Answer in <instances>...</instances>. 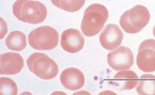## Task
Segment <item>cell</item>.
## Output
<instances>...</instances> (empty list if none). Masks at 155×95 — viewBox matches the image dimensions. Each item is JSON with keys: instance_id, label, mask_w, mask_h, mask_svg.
I'll list each match as a JSON object with an SVG mask.
<instances>
[{"instance_id": "9", "label": "cell", "mask_w": 155, "mask_h": 95, "mask_svg": "<svg viewBox=\"0 0 155 95\" xmlns=\"http://www.w3.org/2000/svg\"><path fill=\"white\" fill-rule=\"evenodd\" d=\"M60 83L64 88L70 91H76L83 87L85 76L81 71L76 67L66 68L60 74Z\"/></svg>"}, {"instance_id": "4", "label": "cell", "mask_w": 155, "mask_h": 95, "mask_svg": "<svg viewBox=\"0 0 155 95\" xmlns=\"http://www.w3.org/2000/svg\"><path fill=\"white\" fill-rule=\"evenodd\" d=\"M107 62L113 70H128L134 64V55L130 48L119 46L108 54Z\"/></svg>"}, {"instance_id": "5", "label": "cell", "mask_w": 155, "mask_h": 95, "mask_svg": "<svg viewBox=\"0 0 155 95\" xmlns=\"http://www.w3.org/2000/svg\"><path fill=\"white\" fill-rule=\"evenodd\" d=\"M22 22L31 25L42 23L48 16L47 7L42 3L33 0H27L22 8Z\"/></svg>"}, {"instance_id": "20", "label": "cell", "mask_w": 155, "mask_h": 95, "mask_svg": "<svg viewBox=\"0 0 155 95\" xmlns=\"http://www.w3.org/2000/svg\"><path fill=\"white\" fill-rule=\"evenodd\" d=\"M0 25H1V35H0V38L3 39V38L6 35V34L8 32V25H7V23L4 21V20L3 18L0 19Z\"/></svg>"}, {"instance_id": "6", "label": "cell", "mask_w": 155, "mask_h": 95, "mask_svg": "<svg viewBox=\"0 0 155 95\" xmlns=\"http://www.w3.org/2000/svg\"><path fill=\"white\" fill-rule=\"evenodd\" d=\"M124 38L121 29L114 24L105 26L99 35V42L104 49L114 51L120 46Z\"/></svg>"}, {"instance_id": "18", "label": "cell", "mask_w": 155, "mask_h": 95, "mask_svg": "<svg viewBox=\"0 0 155 95\" xmlns=\"http://www.w3.org/2000/svg\"><path fill=\"white\" fill-rule=\"evenodd\" d=\"M27 0H16L14 4H13V14L16 18L18 20L22 21V15H21V12H22V8L23 5Z\"/></svg>"}, {"instance_id": "19", "label": "cell", "mask_w": 155, "mask_h": 95, "mask_svg": "<svg viewBox=\"0 0 155 95\" xmlns=\"http://www.w3.org/2000/svg\"><path fill=\"white\" fill-rule=\"evenodd\" d=\"M143 48H151V49L155 50V40H153V39L145 40L144 41L140 44L138 50L143 49Z\"/></svg>"}, {"instance_id": "13", "label": "cell", "mask_w": 155, "mask_h": 95, "mask_svg": "<svg viewBox=\"0 0 155 95\" xmlns=\"http://www.w3.org/2000/svg\"><path fill=\"white\" fill-rule=\"evenodd\" d=\"M6 46L11 51H21L27 46L26 36L23 32L15 30L8 34L5 41Z\"/></svg>"}, {"instance_id": "17", "label": "cell", "mask_w": 155, "mask_h": 95, "mask_svg": "<svg viewBox=\"0 0 155 95\" xmlns=\"http://www.w3.org/2000/svg\"><path fill=\"white\" fill-rule=\"evenodd\" d=\"M120 27L122 28V29L128 34H137L139 33L142 29H137L134 27L133 25H131L130 21V18H129V10H126V12L124 13L120 16Z\"/></svg>"}, {"instance_id": "12", "label": "cell", "mask_w": 155, "mask_h": 95, "mask_svg": "<svg viewBox=\"0 0 155 95\" xmlns=\"http://www.w3.org/2000/svg\"><path fill=\"white\" fill-rule=\"evenodd\" d=\"M137 65L143 72H155V50L143 48L138 50L137 56Z\"/></svg>"}, {"instance_id": "11", "label": "cell", "mask_w": 155, "mask_h": 95, "mask_svg": "<svg viewBox=\"0 0 155 95\" xmlns=\"http://www.w3.org/2000/svg\"><path fill=\"white\" fill-rule=\"evenodd\" d=\"M129 18L134 27L143 29L150 21V13L145 6L138 4L129 10Z\"/></svg>"}, {"instance_id": "22", "label": "cell", "mask_w": 155, "mask_h": 95, "mask_svg": "<svg viewBox=\"0 0 155 95\" xmlns=\"http://www.w3.org/2000/svg\"><path fill=\"white\" fill-rule=\"evenodd\" d=\"M74 94H90V93L87 91H78L75 92Z\"/></svg>"}, {"instance_id": "15", "label": "cell", "mask_w": 155, "mask_h": 95, "mask_svg": "<svg viewBox=\"0 0 155 95\" xmlns=\"http://www.w3.org/2000/svg\"><path fill=\"white\" fill-rule=\"evenodd\" d=\"M18 93V87L15 81L8 78L2 77L0 78V94H13Z\"/></svg>"}, {"instance_id": "3", "label": "cell", "mask_w": 155, "mask_h": 95, "mask_svg": "<svg viewBox=\"0 0 155 95\" xmlns=\"http://www.w3.org/2000/svg\"><path fill=\"white\" fill-rule=\"evenodd\" d=\"M59 35L53 27L43 25L34 29L28 35L30 46L37 51H50L58 46Z\"/></svg>"}, {"instance_id": "16", "label": "cell", "mask_w": 155, "mask_h": 95, "mask_svg": "<svg viewBox=\"0 0 155 95\" xmlns=\"http://www.w3.org/2000/svg\"><path fill=\"white\" fill-rule=\"evenodd\" d=\"M86 0H60V9L70 13L79 11L85 4Z\"/></svg>"}, {"instance_id": "1", "label": "cell", "mask_w": 155, "mask_h": 95, "mask_svg": "<svg viewBox=\"0 0 155 95\" xmlns=\"http://www.w3.org/2000/svg\"><path fill=\"white\" fill-rule=\"evenodd\" d=\"M109 18V11L104 5L92 4L86 8L81 29L84 35L92 37L100 33Z\"/></svg>"}, {"instance_id": "23", "label": "cell", "mask_w": 155, "mask_h": 95, "mask_svg": "<svg viewBox=\"0 0 155 95\" xmlns=\"http://www.w3.org/2000/svg\"><path fill=\"white\" fill-rule=\"evenodd\" d=\"M116 94L114 92H112V91H104V92H101L99 94Z\"/></svg>"}, {"instance_id": "24", "label": "cell", "mask_w": 155, "mask_h": 95, "mask_svg": "<svg viewBox=\"0 0 155 95\" xmlns=\"http://www.w3.org/2000/svg\"><path fill=\"white\" fill-rule=\"evenodd\" d=\"M56 93H60V94H65V93H64V92H54L52 94H56Z\"/></svg>"}, {"instance_id": "14", "label": "cell", "mask_w": 155, "mask_h": 95, "mask_svg": "<svg viewBox=\"0 0 155 95\" xmlns=\"http://www.w3.org/2000/svg\"><path fill=\"white\" fill-rule=\"evenodd\" d=\"M137 92L138 94H155V76L152 74H143L137 85Z\"/></svg>"}, {"instance_id": "26", "label": "cell", "mask_w": 155, "mask_h": 95, "mask_svg": "<svg viewBox=\"0 0 155 95\" xmlns=\"http://www.w3.org/2000/svg\"><path fill=\"white\" fill-rule=\"evenodd\" d=\"M22 94H31V93L29 92H24V93H22Z\"/></svg>"}, {"instance_id": "8", "label": "cell", "mask_w": 155, "mask_h": 95, "mask_svg": "<svg viewBox=\"0 0 155 95\" xmlns=\"http://www.w3.org/2000/svg\"><path fill=\"white\" fill-rule=\"evenodd\" d=\"M24 66V60L20 54L7 52L0 56L1 75H16Z\"/></svg>"}, {"instance_id": "10", "label": "cell", "mask_w": 155, "mask_h": 95, "mask_svg": "<svg viewBox=\"0 0 155 95\" xmlns=\"http://www.w3.org/2000/svg\"><path fill=\"white\" fill-rule=\"evenodd\" d=\"M138 76L131 70L119 71L114 76L110 83L119 91H129L137 87L138 83Z\"/></svg>"}, {"instance_id": "21", "label": "cell", "mask_w": 155, "mask_h": 95, "mask_svg": "<svg viewBox=\"0 0 155 95\" xmlns=\"http://www.w3.org/2000/svg\"><path fill=\"white\" fill-rule=\"evenodd\" d=\"M51 3L54 4L55 7L60 8V0H51Z\"/></svg>"}, {"instance_id": "7", "label": "cell", "mask_w": 155, "mask_h": 95, "mask_svg": "<svg viewBox=\"0 0 155 95\" xmlns=\"http://www.w3.org/2000/svg\"><path fill=\"white\" fill-rule=\"evenodd\" d=\"M85 39L78 29H68L61 34L60 45L66 52L71 54L77 53L83 49Z\"/></svg>"}, {"instance_id": "25", "label": "cell", "mask_w": 155, "mask_h": 95, "mask_svg": "<svg viewBox=\"0 0 155 95\" xmlns=\"http://www.w3.org/2000/svg\"><path fill=\"white\" fill-rule=\"evenodd\" d=\"M153 36L155 37V25L154 27H153Z\"/></svg>"}, {"instance_id": "2", "label": "cell", "mask_w": 155, "mask_h": 95, "mask_svg": "<svg viewBox=\"0 0 155 95\" xmlns=\"http://www.w3.org/2000/svg\"><path fill=\"white\" fill-rule=\"evenodd\" d=\"M31 72L42 80H51L59 73V66L54 59L46 54L36 52L31 54L26 60Z\"/></svg>"}]
</instances>
